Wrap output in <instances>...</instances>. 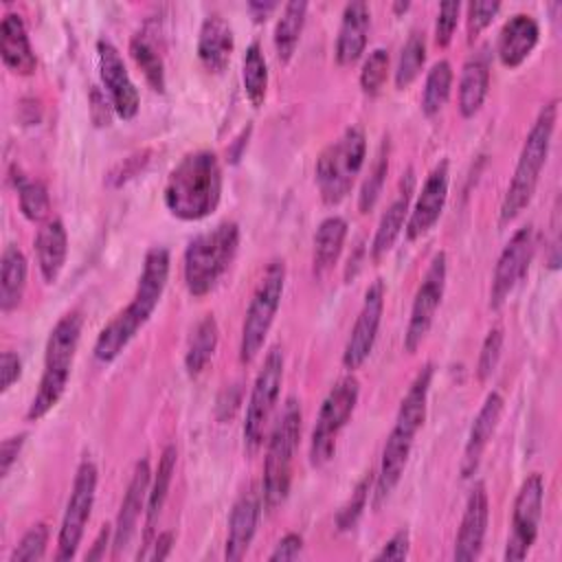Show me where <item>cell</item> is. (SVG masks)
Returning <instances> with one entry per match:
<instances>
[{"instance_id":"cell-44","label":"cell","mask_w":562,"mask_h":562,"mask_svg":"<svg viewBox=\"0 0 562 562\" xmlns=\"http://www.w3.org/2000/svg\"><path fill=\"white\" fill-rule=\"evenodd\" d=\"M46 542H48V527L44 522L33 525L22 536L18 547L13 549L9 562H35V560H40L46 551Z\"/></svg>"},{"instance_id":"cell-19","label":"cell","mask_w":562,"mask_h":562,"mask_svg":"<svg viewBox=\"0 0 562 562\" xmlns=\"http://www.w3.org/2000/svg\"><path fill=\"white\" fill-rule=\"evenodd\" d=\"M261 492H257L255 485H250L241 496L235 501L228 518V536L224 547L226 560H241L255 538L257 522L261 516Z\"/></svg>"},{"instance_id":"cell-23","label":"cell","mask_w":562,"mask_h":562,"mask_svg":"<svg viewBox=\"0 0 562 562\" xmlns=\"http://www.w3.org/2000/svg\"><path fill=\"white\" fill-rule=\"evenodd\" d=\"M503 404L505 402H503L501 393L492 391L485 397L481 411L476 413V417L472 422V428H470V435H468V441H465L463 459H461V476L463 479H470L476 472V468L481 463V457H483V452H485V448H487V443H490V439H492V435L498 426Z\"/></svg>"},{"instance_id":"cell-27","label":"cell","mask_w":562,"mask_h":562,"mask_svg":"<svg viewBox=\"0 0 562 562\" xmlns=\"http://www.w3.org/2000/svg\"><path fill=\"white\" fill-rule=\"evenodd\" d=\"M369 24H371V13L364 2L356 0L345 4L342 22L336 37V61L340 66H351L353 61L360 59L367 46Z\"/></svg>"},{"instance_id":"cell-54","label":"cell","mask_w":562,"mask_h":562,"mask_svg":"<svg viewBox=\"0 0 562 562\" xmlns=\"http://www.w3.org/2000/svg\"><path fill=\"white\" fill-rule=\"evenodd\" d=\"M151 553L147 555L149 560H165L171 553L173 547V533L171 531H162L151 540Z\"/></svg>"},{"instance_id":"cell-14","label":"cell","mask_w":562,"mask_h":562,"mask_svg":"<svg viewBox=\"0 0 562 562\" xmlns=\"http://www.w3.org/2000/svg\"><path fill=\"white\" fill-rule=\"evenodd\" d=\"M531 255H533V228L527 224L512 235V239L505 244V248L498 255L494 277H492V288H490L492 310H498L507 301L516 283L525 277Z\"/></svg>"},{"instance_id":"cell-11","label":"cell","mask_w":562,"mask_h":562,"mask_svg":"<svg viewBox=\"0 0 562 562\" xmlns=\"http://www.w3.org/2000/svg\"><path fill=\"white\" fill-rule=\"evenodd\" d=\"M97 465L92 461H81L77 472H75V481H72V490L66 503V512L61 518V527H59V536H57V553L55 558L59 562L75 558L77 547L81 542L86 522L90 518L92 512V503H94V492H97Z\"/></svg>"},{"instance_id":"cell-13","label":"cell","mask_w":562,"mask_h":562,"mask_svg":"<svg viewBox=\"0 0 562 562\" xmlns=\"http://www.w3.org/2000/svg\"><path fill=\"white\" fill-rule=\"evenodd\" d=\"M446 263H448L446 252H437L430 259V266L415 292L411 318H408L406 334H404V349L408 353H413L422 345V340L426 338V334L435 321V314L441 303L443 288H446V270H448Z\"/></svg>"},{"instance_id":"cell-45","label":"cell","mask_w":562,"mask_h":562,"mask_svg":"<svg viewBox=\"0 0 562 562\" xmlns=\"http://www.w3.org/2000/svg\"><path fill=\"white\" fill-rule=\"evenodd\" d=\"M503 329L501 327H492L481 345V353H479V362H476V378L479 382H485L487 378H492L498 360H501V351H503Z\"/></svg>"},{"instance_id":"cell-53","label":"cell","mask_w":562,"mask_h":562,"mask_svg":"<svg viewBox=\"0 0 562 562\" xmlns=\"http://www.w3.org/2000/svg\"><path fill=\"white\" fill-rule=\"evenodd\" d=\"M24 439H26V435L22 432V435L7 437V439L2 441V446H0V474H2V476H7L9 470H11V465L15 463L18 454H20V450H22V446H24Z\"/></svg>"},{"instance_id":"cell-49","label":"cell","mask_w":562,"mask_h":562,"mask_svg":"<svg viewBox=\"0 0 562 562\" xmlns=\"http://www.w3.org/2000/svg\"><path fill=\"white\" fill-rule=\"evenodd\" d=\"M112 103L99 88L90 90V119L97 127H108L112 123Z\"/></svg>"},{"instance_id":"cell-52","label":"cell","mask_w":562,"mask_h":562,"mask_svg":"<svg viewBox=\"0 0 562 562\" xmlns=\"http://www.w3.org/2000/svg\"><path fill=\"white\" fill-rule=\"evenodd\" d=\"M239 402H241V389H239V384H233V386L224 389V391L220 393V397H217V406H215L217 419H220V422L231 419V417H233V413L237 411Z\"/></svg>"},{"instance_id":"cell-43","label":"cell","mask_w":562,"mask_h":562,"mask_svg":"<svg viewBox=\"0 0 562 562\" xmlns=\"http://www.w3.org/2000/svg\"><path fill=\"white\" fill-rule=\"evenodd\" d=\"M371 481H373V476H371V472H367V474L358 481V485L353 487V492H351V496L347 498V503L338 509V514H336V527H338L340 531L353 529V525H356L358 518L362 516V509H364L367 498H369Z\"/></svg>"},{"instance_id":"cell-22","label":"cell","mask_w":562,"mask_h":562,"mask_svg":"<svg viewBox=\"0 0 562 562\" xmlns=\"http://www.w3.org/2000/svg\"><path fill=\"white\" fill-rule=\"evenodd\" d=\"M413 189H415V173H413V169H406V173L400 180L397 195L386 206V211L382 213L380 224L375 228V235H373V241H371V259L373 261L382 259L391 250V246L395 244L397 235L402 233L406 215H408V209H411Z\"/></svg>"},{"instance_id":"cell-46","label":"cell","mask_w":562,"mask_h":562,"mask_svg":"<svg viewBox=\"0 0 562 562\" xmlns=\"http://www.w3.org/2000/svg\"><path fill=\"white\" fill-rule=\"evenodd\" d=\"M459 11H461V2H443L439 7L437 20H435V44L437 46L443 48L450 44L457 22H459Z\"/></svg>"},{"instance_id":"cell-16","label":"cell","mask_w":562,"mask_h":562,"mask_svg":"<svg viewBox=\"0 0 562 562\" xmlns=\"http://www.w3.org/2000/svg\"><path fill=\"white\" fill-rule=\"evenodd\" d=\"M97 57H99L101 81L105 86V92L110 97L114 112L125 121L134 119L138 112V105H140V97H138L134 81L127 75L121 53L116 50V46L110 40H99Z\"/></svg>"},{"instance_id":"cell-33","label":"cell","mask_w":562,"mask_h":562,"mask_svg":"<svg viewBox=\"0 0 562 562\" xmlns=\"http://www.w3.org/2000/svg\"><path fill=\"white\" fill-rule=\"evenodd\" d=\"M347 237V222L338 215L325 217L314 235V255H312V268L314 274H325L340 257L342 244Z\"/></svg>"},{"instance_id":"cell-51","label":"cell","mask_w":562,"mask_h":562,"mask_svg":"<svg viewBox=\"0 0 562 562\" xmlns=\"http://www.w3.org/2000/svg\"><path fill=\"white\" fill-rule=\"evenodd\" d=\"M301 549H303V538H301L299 533H285V536L277 542V547H274V551L268 555V560H270V562L296 560L299 553H301Z\"/></svg>"},{"instance_id":"cell-9","label":"cell","mask_w":562,"mask_h":562,"mask_svg":"<svg viewBox=\"0 0 562 562\" xmlns=\"http://www.w3.org/2000/svg\"><path fill=\"white\" fill-rule=\"evenodd\" d=\"M360 395V382L356 375L340 378L327 397L321 404L314 430H312V443H310V461L312 465H325L336 450V437L349 422Z\"/></svg>"},{"instance_id":"cell-28","label":"cell","mask_w":562,"mask_h":562,"mask_svg":"<svg viewBox=\"0 0 562 562\" xmlns=\"http://www.w3.org/2000/svg\"><path fill=\"white\" fill-rule=\"evenodd\" d=\"M35 252L40 272L46 283H55L64 270L66 252H68V235L61 220H48L37 237H35Z\"/></svg>"},{"instance_id":"cell-37","label":"cell","mask_w":562,"mask_h":562,"mask_svg":"<svg viewBox=\"0 0 562 562\" xmlns=\"http://www.w3.org/2000/svg\"><path fill=\"white\" fill-rule=\"evenodd\" d=\"M241 81L248 101L259 108L266 99L268 90V66L261 53L259 44H250L244 53V64H241Z\"/></svg>"},{"instance_id":"cell-26","label":"cell","mask_w":562,"mask_h":562,"mask_svg":"<svg viewBox=\"0 0 562 562\" xmlns=\"http://www.w3.org/2000/svg\"><path fill=\"white\" fill-rule=\"evenodd\" d=\"M0 55L4 66L22 77H29L37 68L35 53L31 48L26 26L20 13H4L0 24Z\"/></svg>"},{"instance_id":"cell-10","label":"cell","mask_w":562,"mask_h":562,"mask_svg":"<svg viewBox=\"0 0 562 562\" xmlns=\"http://www.w3.org/2000/svg\"><path fill=\"white\" fill-rule=\"evenodd\" d=\"M281 382H283V353L279 347H272L263 358V364L255 378L248 406H246L244 441L248 450H257L263 441L266 428L270 424L272 411L279 400Z\"/></svg>"},{"instance_id":"cell-1","label":"cell","mask_w":562,"mask_h":562,"mask_svg":"<svg viewBox=\"0 0 562 562\" xmlns=\"http://www.w3.org/2000/svg\"><path fill=\"white\" fill-rule=\"evenodd\" d=\"M169 279V250L162 246H154L147 250L143 270L138 277L136 292L125 310H121L97 336L94 340V358L103 364L112 362L138 334V329L154 314L165 285Z\"/></svg>"},{"instance_id":"cell-24","label":"cell","mask_w":562,"mask_h":562,"mask_svg":"<svg viewBox=\"0 0 562 562\" xmlns=\"http://www.w3.org/2000/svg\"><path fill=\"white\" fill-rule=\"evenodd\" d=\"M538 37H540V29L531 15H527V13L512 15L498 33L496 53H498L501 64L507 68L520 66L536 48Z\"/></svg>"},{"instance_id":"cell-55","label":"cell","mask_w":562,"mask_h":562,"mask_svg":"<svg viewBox=\"0 0 562 562\" xmlns=\"http://www.w3.org/2000/svg\"><path fill=\"white\" fill-rule=\"evenodd\" d=\"M110 536H112V527L110 525H103L92 549L86 553V560H101L105 558V549H108V542H110Z\"/></svg>"},{"instance_id":"cell-40","label":"cell","mask_w":562,"mask_h":562,"mask_svg":"<svg viewBox=\"0 0 562 562\" xmlns=\"http://www.w3.org/2000/svg\"><path fill=\"white\" fill-rule=\"evenodd\" d=\"M15 189H18L20 211L26 220L42 222L44 217H48L50 200H48L46 187L40 180H29L24 176H15Z\"/></svg>"},{"instance_id":"cell-3","label":"cell","mask_w":562,"mask_h":562,"mask_svg":"<svg viewBox=\"0 0 562 562\" xmlns=\"http://www.w3.org/2000/svg\"><path fill=\"white\" fill-rule=\"evenodd\" d=\"M555 121H558V99L549 101L538 112L525 143H522V149H520V156H518V162L514 169V178H512L507 193L503 198V204H501V224H509L531 202L538 180H540L542 165L547 162V156H549Z\"/></svg>"},{"instance_id":"cell-25","label":"cell","mask_w":562,"mask_h":562,"mask_svg":"<svg viewBox=\"0 0 562 562\" xmlns=\"http://www.w3.org/2000/svg\"><path fill=\"white\" fill-rule=\"evenodd\" d=\"M233 46H235V37L228 20H224L220 13H211L202 22L200 35H198V57L202 66L215 75L224 72L231 61Z\"/></svg>"},{"instance_id":"cell-2","label":"cell","mask_w":562,"mask_h":562,"mask_svg":"<svg viewBox=\"0 0 562 562\" xmlns=\"http://www.w3.org/2000/svg\"><path fill=\"white\" fill-rule=\"evenodd\" d=\"M169 213L184 222L209 217L222 198V167L213 151L187 154L171 171L162 191Z\"/></svg>"},{"instance_id":"cell-18","label":"cell","mask_w":562,"mask_h":562,"mask_svg":"<svg viewBox=\"0 0 562 562\" xmlns=\"http://www.w3.org/2000/svg\"><path fill=\"white\" fill-rule=\"evenodd\" d=\"M149 483H151V470H149V461L140 459L134 465L127 492L123 496L116 522L112 527V547H114V558L121 555L125 551V547L130 544L138 518L143 514V507L147 505V492H149Z\"/></svg>"},{"instance_id":"cell-21","label":"cell","mask_w":562,"mask_h":562,"mask_svg":"<svg viewBox=\"0 0 562 562\" xmlns=\"http://www.w3.org/2000/svg\"><path fill=\"white\" fill-rule=\"evenodd\" d=\"M413 441H415V437L400 430V428H393L389 432V437L384 441V448H382L380 470H378V476H375V490H373V507L375 509H380L389 501L393 490L397 487V483L404 474V468L408 463Z\"/></svg>"},{"instance_id":"cell-6","label":"cell","mask_w":562,"mask_h":562,"mask_svg":"<svg viewBox=\"0 0 562 562\" xmlns=\"http://www.w3.org/2000/svg\"><path fill=\"white\" fill-rule=\"evenodd\" d=\"M301 439V404L296 397H288L281 415L270 432L266 463H263V481H261V498L266 509L274 512L290 492L292 481V461L294 450Z\"/></svg>"},{"instance_id":"cell-5","label":"cell","mask_w":562,"mask_h":562,"mask_svg":"<svg viewBox=\"0 0 562 562\" xmlns=\"http://www.w3.org/2000/svg\"><path fill=\"white\" fill-rule=\"evenodd\" d=\"M237 246L239 228L235 222H222L215 228L193 237L182 259V274L189 294H209L235 259Z\"/></svg>"},{"instance_id":"cell-35","label":"cell","mask_w":562,"mask_h":562,"mask_svg":"<svg viewBox=\"0 0 562 562\" xmlns=\"http://www.w3.org/2000/svg\"><path fill=\"white\" fill-rule=\"evenodd\" d=\"M217 338H220V329H217V321L213 318V314H206L193 329L191 338H189V347L184 353V369L191 378L200 375L204 371V367L209 364L211 356L215 353L217 347Z\"/></svg>"},{"instance_id":"cell-15","label":"cell","mask_w":562,"mask_h":562,"mask_svg":"<svg viewBox=\"0 0 562 562\" xmlns=\"http://www.w3.org/2000/svg\"><path fill=\"white\" fill-rule=\"evenodd\" d=\"M382 310H384V281L375 279L367 292H364V301L362 307L358 312V318L349 331L345 351H342V367L353 371L358 369L371 353L375 338H378V329H380V321H382Z\"/></svg>"},{"instance_id":"cell-8","label":"cell","mask_w":562,"mask_h":562,"mask_svg":"<svg viewBox=\"0 0 562 562\" xmlns=\"http://www.w3.org/2000/svg\"><path fill=\"white\" fill-rule=\"evenodd\" d=\"M285 285V263L283 259H272L263 277L248 303L244 325H241V338H239V360L244 364L252 362L255 356L261 351L263 340L270 331V325L274 321V314L279 310L281 296Z\"/></svg>"},{"instance_id":"cell-41","label":"cell","mask_w":562,"mask_h":562,"mask_svg":"<svg viewBox=\"0 0 562 562\" xmlns=\"http://www.w3.org/2000/svg\"><path fill=\"white\" fill-rule=\"evenodd\" d=\"M386 171H389V143L384 138V143H382V147H380V151H378V156H375V160L369 169V176L362 182L360 195H358V211L360 213H369L375 206V202L382 193V187H384Z\"/></svg>"},{"instance_id":"cell-31","label":"cell","mask_w":562,"mask_h":562,"mask_svg":"<svg viewBox=\"0 0 562 562\" xmlns=\"http://www.w3.org/2000/svg\"><path fill=\"white\" fill-rule=\"evenodd\" d=\"M176 459H178V452H176V446H165L160 459H158V468L154 472V479H151V485H149V492H147V505H145V531H143V547H149L151 544V538H154V527H156V520L162 512V505L167 501V494H169V485H171V476H173V470H176Z\"/></svg>"},{"instance_id":"cell-32","label":"cell","mask_w":562,"mask_h":562,"mask_svg":"<svg viewBox=\"0 0 562 562\" xmlns=\"http://www.w3.org/2000/svg\"><path fill=\"white\" fill-rule=\"evenodd\" d=\"M26 257L24 252L9 244L2 252V263H0V310L11 312L20 305L24 288H26Z\"/></svg>"},{"instance_id":"cell-38","label":"cell","mask_w":562,"mask_h":562,"mask_svg":"<svg viewBox=\"0 0 562 562\" xmlns=\"http://www.w3.org/2000/svg\"><path fill=\"white\" fill-rule=\"evenodd\" d=\"M130 55L136 61V66L143 70L147 83L156 90V92H165V64L160 53L156 50V46L143 35H134L130 40Z\"/></svg>"},{"instance_id":"cell-39","label":"cell","mask_w":562,"mask_h":562,"mask_svg":"<svg viewBox=\"0 0 562 562\" xmlns=\"http://www.w3.org/2000/svg\"><path fill=\"white\" fill-rule=\"evenodd\" d=\"M426 61V40L424 33H411V37L406 40L402 53H400V61L395 68V88L404 90L408 88L417 75L422 72Z\"/></svg>"},{"instance_id":"cell-20","label":"cell","mask_w":562,"mask_h":562,"mask_svg":"<svg viewBox=\"0 0 562 562\" xmlns=\"http://www.w3.org/2000/svg\"><path fill=\"white\" fill-rule=\"evenodd\" d=\"M487 516H490V503H487V492L483 483H476L465 501L461 527L454 540V560H476L483 547L485 529H487Z\"/></svg>"},{"instance_id":"cell-17","label":"cell","mask_w":562,"mask_h":562,"mask_svg":"<svg viewBox=\"0 0 562 562\" xmlns=\"http://www.w3.org/2000/svg\"><path fill=\"white\" fill-rule=\"evenodd\" d=\"M448 198V160H441L432 167V171L428 173L417 202L413 206V211L408 213L406 220V239H417L422 235H426L439 220L443 204Z\"/></svg>"},{"instance_id":"cell-12","label":"cell","mask_w":562,"mask_h":562,"mask_svg":"<svg viewBox=\"0 0 562 562\" xmlns=\"http://www.w3.org/2000/svg\"><path fill=\"white\" fill-rule=\"evenodd\" d=\"M542 498H544V483L538 472L529 474L514 501V512H512V536L505 547V560H522L531 544L536 542L538 536V525L542 516Z\"/></svg>"},{"instance_id":"cell-48","label":"cell","mask_w":562,"mask_h":562,"mask_svg":"<svg viewBox=\"0 0 562 562\" xmlns=\"http://www.w3.org/2000/svg\"><path fill=\"white\" fill-rule=\"evenodd\" d=\"M408 549H411V533L408 529H400L384 542L375 560H406Z\"/></svg>"},{"instance_id":"cell-47","label":"cell","mask_w":562,"mask_h":562,"mask_svg":"<svg viewBox=\"0 0 562 562\" xmlns=\"http://www.w3.org/2000/svg\"><path fill=\"white\" fill-rule=\"evenodd\" d=\"M501 2H470L468 4V42H474L479 33L494 20Z\"/></svg>"},{"instance_id":"cell-30","label":"cell","mask_w":562,"mask_h":562,"mask_svg":"<svg viewBox=\"0 0 562 562\" xmlns=\"http://www.w3.org/2000/svg\"><path fill=\"white\" fill-rule=\"evenodd\" d=\"M432 373H435L432 364H424L417 371L415 380L411 382L406 395L400 402L393 428H400V430H404V432H408L413 437L419 432V428L424 426V419H426V402H428V391H430Z\"/></svg>"},{"instance_id":"cell-34","label":"cell","mask_w":562,"mask_h":562,"mask_svg":"<svg viewBox=\"0 0 562 562\" xmlns=\"http://www.w3.org/2000/svg\"><path fill=\"white\" fill-rule=\"evenodd\" d=\"M305 13H307V2L292 0L283 7L281 18L277 20L274 50H277V59L281 64H288L296 50V44L301 40L303 24H305Z\"/></svg>"},{"instance_id":"cell-7","label":"cell","mask_w":562,"mask_h":562,"mask_svg":"<svg viewBox=\"0 0 562 562\" xmlns=\"http://www.w3.org/2000/svg\"><path fill=\"white\" fill-rule=\"evenodd\" d=\"M367 156V138L362 127L349 125L334 143H329L316 160V184L325 204H338L351 191Z\"/></svg>"},{"instance_id":"cell-4","label":"cell","mask_w":562,"mask_h":562,"mask_svg":"<svg viewBox=\"0 0 562 562\" xmlns=\"http://www.w3.org/2000/svg\"><path fill=\"white\" fill-rule=\"evenodd\" d=\"M81 325H83L81 314L68 312L50 329L48 340H46L44 371H42L40 389L26 411L29 422L42 419L61 400L68 378H70L75 351H77V345L81 338Z\"/></svg>"},{"instance_id":"cell-42","label":"cell","mask_w":562,"mask_h":562,"mask_svg":"<svg viewBox=\"0 0 562 562\" xmlns=\"http://www.w3.org/2000/svg\"><path fill=\"white\" fill-rule=\"evenodd\" d=\"M386 72H389V53L386 48H373L369 53V57L362 64L360 70V88L362 92H367L369 97L378 94L386 81Z\"/></svg>"},{"instance_id":"cell-29","label":"cell","mask_w":562,"mask_h":562,"mask_svg":"<svg viewBox=\"0 0 562 562\" xmlns=\"http://www.w3.org/2000/svg\"><path fill=\"white\" fill-rule=\"evenodd\" d=\"M487 88H490V57H487V50H481L472 55L461 70V81H459L461 116L470 119L481 110L487 97Z\"/></svg>"},{"instance_id":"cell-57","label":"cell","mask_w":562,"mask_h":562,"mask_svg":"<svg viewBox=\"0 0 562 562\" xmlns=\"http://www.w3.org/2000/svg\"><path fill=\"white\" fill-rule=\"evenodd\" d=\"M408 7H411V2H393V13H404V11H408Z\"/></svg>"},{"instance_id":"cell-56","label":"cell","mask_w":562,"mask_h":562,"mask_svg":"<svg viewBox=\"0 0 562 562\" xmlns=\"http://www.w3.org/2000/svg\"><path fill=\"white\" fill-rule=\"evenodd\" d=\"M248 7H250V11H259V18H257V20H261V18H263L266 13H270L277 4H274V2H250Z\"/></svg>"},{"instance_id":"cell-36","label":"cell","mask_w":562,"mask_h":562,"mask_svg":"<svg viewBox=\"0 0 562 562\" xmlns=\"http://www.w3.org/2000/svg\"><path fill=\"white\" fill-rule=\"evenodd\" d=\"M452 88V66L446 59H439L430 66L422 94V112L426 116H435L448 101Z\"/></svg>"},{"instance_id":"cell-50","label":"cell","mask_w":562,"mask_h":562,"mask_svg":"<svg viewBox=\"0 0 562 562\" xmlns=\"http://www.w3.org/2000/svg\"><path fill=\"white\" fill-rule=\"evenodd\" d=\"M20 373H22L20 356L13 351H2V356H0V375H2L0 389H2V393H7L11 389V384L20 378Z\"/></svg>"}]
</instances>
